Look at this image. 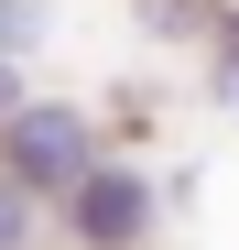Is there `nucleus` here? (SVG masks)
I'll list each match as a JSON object with an SVG mask.
<instances>
[{
	"label": "nucleus",
	"instance_id": "nucleus-4",
	"mask_svg": "<svg viewBox=\"0 0 239 250\" xmlns=\"http://www.w3.org/2000/svg\"><path fill=\"white\" fill-rule=\"evenodd\" d=\"M11 44H33V11H22V0H0V55H11Z\"/></svg>",
	"mask_w": 239,
	"mask_h": 250
},
{
	"label": "nucleus",
	"instance_id": "nucleus-6",
	"mask_svg": "<svg viewBox=\"0 0 239 250\" xmlns=\"http://www.w3.org/2000/svg\"><path fill=\"white\" fill-rule=\"evenodd\" d=\"M228 98H239V33H228Z\"/></svg>",
	"mask_w": 239,
	"mask_h": 250
},
{
	"label": "nucleus",
	"instance_id": "nucleus-3",
	"mask_svg": "<svg viewBox=\"0 0 239 250\" xmlns=\"http://www.w3.org/2000/svg\"><path fill=\"white\" fill-rule=\"evenodd\" d=\"M0 250H33V185L0 174Z\"/></svg>",
	"mask_w": 239,
	"mask_h": 250
},
{
	"label": "nucleus",
	"instance_id": "nucleus-1",
	"mask_svg": "<svg viewBox=\"0 0 239 250\" xmlns=\"http://www.w3.org/2000/svg\"><path fill=\"white\" fill-rule=\"evenodd\" d=\"M87 163H98V142H87L76 109H0V174L11 185H55L65 196Z\"/></svg>",
	"mask_w": 239,
	"mask_h": 250
},
{
	"label": "nucleus",
	"instance_id": "nucleus-5",
	"mask_svg": "<svg viewBox=\"0 0 239 250\" xmlns=\"http://www.w3.org/2000/svg\"><path fill=\"white\" fill-rule=\"evenodd\" d=\"M0 109H22V87H11V55H0Z\"/></svg>",
	"mask_w": 239,
	"mask_h": 250
},
{
	"label": "nucleus",
	"instance_id": "nucleus-2",
	"mask_svg": "<svg viewBox=\"0 0 239 250\" xmlns=\"http://www.w3.org/2000/svg\"><path fill=\"white\" fill-rule=\"evenodd\" d=\"M65 207H76V239H87V250H131L141 218H152L141 174H120V163H87V174L65 185Z\"/></svg>",
	"mask_w": 239,
	"mask_h": 250
}]
</instances>
